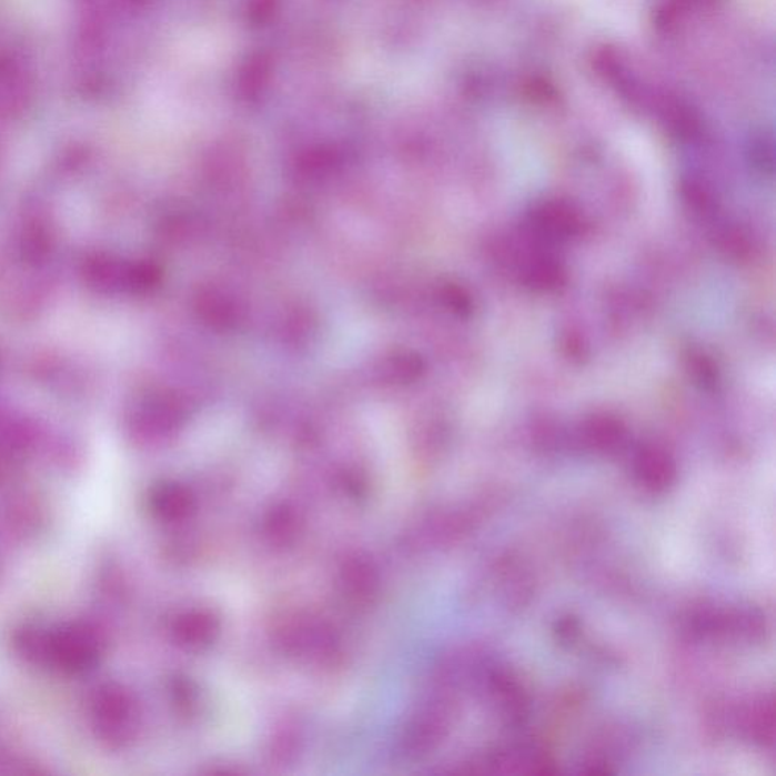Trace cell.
<instances>
[{
	"label": "cell",
	"instance_id": "6da1fadb",
	"mask_svg": "<svg viewBox=\"0 0 776 776\" xmlns=\"http://www.w3.org/2000/svg\"><path fill=\"white\" fill-rule=\"evenodd\" d=\"M103 651V637L93 626L77 624L49 633L48 662L61 669L82 672L97 664Z\"/></svg>",
	"mask_w": 776,
	"mask_h": 776
}]
</instances>
